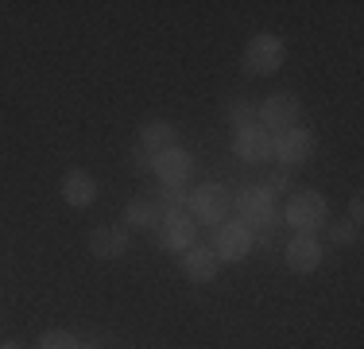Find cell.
<instances>
[{
    "instance_id": "6da1fadb",
    "label": "cell",
    "mask_w": 364,
    "mask_h": 349,
    "mask_svg": "<svg viewBox=\"0 0 364 349\" xmlns=\"http://www.w3.org/2000/svg\"><path fill=\"white\" fill-rule=\"evenodd\" d=\"M283 222H287L291 233H302V237H314L318 229H326L329 222V206H326V194L322 190H294L287 209H283Z\"/></svg>"
},
{
    "instance_id": "7a4b0ae2",
    "label": "cell",
    "mask_w": 364,
    "mask_h": 349,
    "mask_svg": "<svg viewBox=\"0 0 364 349\" xmlns=\"http://www.w3.org/2000/svg\"><path fill=\"white\" fill-rule=\"evenodd\" d=\"M232 209L240 214V225L252 229V237L264 229H279V206H275V198L264 190V182L240 187L237 198H232Z\"/></svg>"
},
{
    "instance_id": "3957f363",
    "label": "cell",
    "mask_w": 364,
    "mask_h": 349,
    "mask_svg": "<svg viewBox=\"0 0 364 349\" xmlns=\"http://www.w3.org/2000/svg\"><path fill=\"white\" fill-rule=\"evenodd\" d=\"M186 209L194 214V222H205V225H225L232 214V194L221 187V182H202L194 194L186 198Z\"/></svg>"
},
{
    "instance_id": "277c9868",
    "label": "cell",
    "mask_w": 364,
    "mask_h": 349,
    "mask_svg": "<svg viewBox=\"0 0 364 349\" xmlns=\"http://www.w3.org/2000/svg\"><path fill=\"white\" fill-rule=\"evenodd\" d=\"M283 58H287V47H283L279 35L259 31L256 39H248L245 55H240V66H245V74L267 78V74H275V70L283 66Z\"/></svg>"
},
{
    "instance_id": "5b68a950",
    "label": "cell",
    "mask_w": 364,
    "mask_h": 349,
    "mask_svg": "<svg viewBox=\"0 0 364 349\" xmlns=\"http://www.w3.org/2000/svg\"><path fill=\"white\" fill-rule=\"evenodd\" d=\"M299 120H302V101L294 98V93H287V90L264 98V101H259V109H256V125L267 128V132H287V128H299Z\"/></svg>"
},
{
    "instance_id": "8992f818",
    "label": "cell",
    "mask_w": 364,
    "mask_h": 349,
    "mask_svg": "<svg viewBox=\"0 0 364 349\" xmlns=\"http://www.w3.org/2000/svg\"><path fill=\"white\" fill-rule=\"evenodd\" d=\"M151 233H155V241L171 252H186L198 244V222H194L190 209H171V214H163V222L155 225Z\"/></svg>"
},
{
    "instance_id": "52a82bcc",
    "label": "cell",
    "mask_w": 364,
    "mask_h": 349,
    "mask_svg": "<svg viewBox=\"0 0 364 349\" xmlns=\"http://www.w3.org/2000/svg\"><path fill=\"white\" fill-rule=\"evenodd\" d=\"M318 140L310 128H287V132H279V140L272 144V155L283 163V167H302V163H310V155H314Z\"/></svg>"
},
{
    "instance_id": "ba28073f",
    "label": "cell",
    "mask_w": 364,
    "mask_h": 349,
    "mask_svg": "<svg viewBox=\"0 0 364 349\" xmlns=\"http://www.w3.org/2000/svg\"><path fill=\"white\" fill-rule=\"evenodd\" d=\"M198 171V160L186 147H167V152L155 155V174H159L163 187H186Z\"/></svg>"
},
{
    "instance_id": "9c48e42d",
    "label": "cell",
    "mask_w": 364,
    "mask_h": 349,
    "mask_svg": "<svg viewBox=\"0 0 364 349\" xmlns=\"http://www.w3.org/2000/svg\"><path fill=\"white\" fill-rule=\"evenodd\" d=\"M256 249V237H252V229L248 225H240V222H225L221 229H218V260H229V264H237V260H245L248 252Z\"/></svg>"
},
{
    "instance_id": "30bf717a",
    "label": "cell",
    "mask_w": 364,
    "mask_h": 349,
    "mask_svg": "<svg viewBox=\"0 0 364 349\" xmlns=\"http://www.w3.org/2000/svg\"><path fill=\"white\" fill-rule=\"evenodd\" d=\"M272 132L259 125H248V128H237V136H232V152H237L240 163H264L272 160Z\"/></svg>"
},
{
    "instance_id": "8fae6325",
    "label": "cell",
    "mask_w": 364,
    "mask_h": 349,
    "mask_svg": "<svg viewBox=\"0 0 364 349\" xmlns=\"http://www.w3.org/2000/svg\"><path fill=\"white\" fill-rule=\"evenodd\" d=\"M283 260H287L291 272L310 276V272L322 268V244H318V237H302V233H294V237L287 241V249H283Z\"/></svg>"
},
{
    "instance_id": "7c38bea8",
    "label": "cell",
    "mask_w": 364,
    "mask_h": 349,
    "mask_svg": "<svg viewBox=\"0 0 364 349\" xmlns=\"http://www.w3.org/2000/svg\"><path fill=\"white\" fill-rule=\"evenodd\" d=\"M178 268H182V276H186L190 283H213V279H218L221 260H218V252H213V249L194 244V249H186L178 256Z\"/></svg>"
},
{
    "instance_id": "4fadbf2b",
    "label": "cell",
    "mask_w": 364,
    "mask_h": 349,
    "mask_svg": "<svg viewBox=\"0 0 364 349\" xmlns=\"http://www.w3.org/2000/svg\"><path fill=\"white\" fill-rule=\"evenodd\" d=\"M90 252L97 260H117L128 252V229L120 222H105L90 233Z\"/></svg>"
},
{
    "instance_id": "5bb4252c",
    "label": "cell",
    "mask_w": 364,
    "mask_h": 349,
    "mask_svg": "<svg viewBox=\"0 0 364 349\" xmlns=\"http://www.w3.org/2000/svg\"><path fill=\"white\" fill-rule=\"evenodd\" d=\"M63 202L74 206V209L93 206V202H97V179H93L90 171H82V167L66 171L63 174Z\"/></svg>"
},
{
    "instance_id": "9a60e30c",
    "label": "cell",
    "mask_w": 364,
    "mask_h": 349,
    "mask_svg": "<svg viewBox=\"0 0 364 349\" xmlns=\"http://www.w3.org/2000/svg\"><path fill=\"white\" fill-rule=\"evenodd\" d=\"M136 144H144L151 155H159V152H167V147H178V128L171 125V120H144Z\"/></svg>"
},
{
    "instance_id": "2e32d148",
    "label": "cell",
    "mask_w": 364,
    "mask_h": 349,
    "mask_svg": "<svg viewBox=\"0 0 364 349\" xmlns=\"http://www.w3.org/2000/svg\"><path fill=\"white\" fill-rule=\"evenodd\" d=\"M163 214H167V209L155 202V198H132V202H128V209H124V222L132 225V229L151 233L155 225L163 222Z\"/></svg>"
},
{
    "instance_id": "e0dca14e",
    "label": "cell",
    "mask_w": 364,
    "mask_h": 349,
    "mask_svg": "<svg viewBox=\"0 0 364 349\" xmlns=\"http://www.w3.org/2000/svg\"><path fill=\"white\" fill-rule=\"evenodd\" d=\"M225 120H229L232 128H248V125H256V109H252V101H248V98H229V101H225Z\"/></svg>"
},
{
    "instance_id": "ac0fdd59",
    "label": "cell",
    "mask_w": 364,
    "mask_h": 349,
    "mask_svg": "<svg viewBox=\"0 0 364 349\" xmlns=\"http://www.w3.org/2000/svg\"><path fill=\"white\" fill-rule=\"evenodd\" d=\"M326 229H329V241L333 244H357V237H360V229L345 217V222H326Z\"/></svg>"
},
{
    "instance_id": "d6986e66",
    "label": "cell",
    "mask_w": 364,
    "mask_h": 349,
    "mask_svg": "<svg viewBox=\"0 0 364 349\" xmlns=\"http://www.w3.org/2000/svg\"><path fill=\"white\" fill-rule=\"evenodd\" d=\"M186 190H182V187H159V194H155V202H159L163 209H167V214H171V209H186Z\"/></svg>"
},
{
    "instance_id": "ffe728a7",
    "label": "cell",
    "mask_w": 364,
    "mask_h": 349,
    "mask_svg": "<svg viewBox=\"0 0 364 349\" xmlns=\"http://www.w3.org/2000/svg\"><path fill=\"white\" fill-rule=\"evenodd\" d=\"M39 349H77V338L66 334V330H47L39 338Z\"/></svg>"
},
{
    "instance_id": "44dd1931",
    "label": "cell",
    "mask_w": 364,
    "mask_h": 349,
    "mask_svg": "<svg viewBox=\"0 0 364 349\" xmlns=\"http://www.w3.org/2000/svg\"><path fill=\"white\" fill-rule=\"evenodd\" d=\"M128 160H132V171H140V174H151V171H155V155L147 152L144 144H132V147H128Z\"/></svg>"
},
{
    "instance_id": "7402d4cb",
    "label": "cell",
    "mask_w": 364,
    "mask_h": 349,
    "mask_svg": "<svg viewBox=\"0 0 364 349\" xmlns=\"http://www.w3.org/2000/svg\"><path fill=\"white\" fill-rule=\"evenodd\" d=\"M264 190H267V194H291V190H294V182H291V174H283V171H275L272 174V179H267L264 182Z\"/></svg>"
},
{
    "instance_id": "603a6c76",
    "label": "cell",
    "mask_w": 364,
    "mask_h": 349,
    "mask_svg": "<svg viewBox=\"0 0 364 349\" xmlns=\"http://www.w3.org/2000/svg\"><path fill=\"white\" fill-rule=\"evenodd\" d=\"M349 222L360 229V222H364V202H360V198H353V202H349Z\"/></svg>"
},
{
    "instance_id": "cb8c5ba5",
    "label": "cell",
    "mask_w": 364,
    "mask_h": 349,
    "mask_svg": "<svg viewBox=\"0 0 364 349\" xmlns=\"http://www.w3.org/2000/svg\"><path fill=\"white\" fill-rule=\"evenodd\" d=\"M77 349H101L97 342H77Z\"/></svg>"
},
{
    "instance_id": "d4e9b609",
    "label": "cell",
    "mask_w": 364,
    "mask_h": 349,
    "mask_svg": "<svg viewBox=\"0 0 364 349\" xmlns=\"http://www.w3.org/2000/svg\"><path fill=\"white\" fill-rule=\"evenodd\" d=\"M0 349H23L20 342H4V345H0Z\"/></svg>"
}]
</instances>
